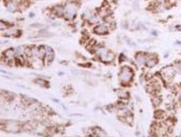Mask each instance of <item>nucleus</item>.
<instances>
[{
    "label": "nucleus",
    "mask_w": 181,
    "mask_h": 137,
    "mask_svg": "<svg viewBox=\"0 0 181 137\" xmlns=\"http://www.w3.org/2000/svg\"><path fill=\"white\" fill-rule=\"evenodd\" d=\"M136 62L138 63L139 64L142 65V64H144L146 61H147V56H146L144 54H142V53H139V54H137L136 55Z\"/></svg>",
    "instance_id": "obj_3"
},
{
    "label": "nucleus",
    "mask_w": 181,
    "mask_h": 137,
    "mask_svg": "<svg viewBox=\"0 0 181 137\" xmlns=\"http://www.w3.org/2000/svg\"><path fill=\"white\" fill-rule=\"evenodd\" d=\"M13 54H14L13 50H12V49H8V50H6V51L4 52V55H5V57H6L7 59H13Z\"/></svg>",
    "instance_id": "obj_7"
},
{
    "label": "nucleus",
    "mask_w": 181,
    "mask_h": 137,
    "mask_svg": "<svg viewBox=\"0 0 181 137\" xmlns=\"http://www.w3.org/2000/svg\"><path fill=\"white\" fill-rule=\"evenodd\" d=\"M155 117H156L157 119H162V118H164V117H165V113L164 112L163 110H158V111H156V112H155Z\"/></svg>",
    "instance_id": "obj_9"
},
{
    "label": "nucleus",
    "mask_w": 181,
    "mask_h": 137,
    "mask_svg": "<svg viewBox=\"0 0 181 137\" xmlns=\"http://www.w3.org/2000/svg\"><path fill=\"white\" fill-rule=\"evenodd\" d=\"M104 20L106 21V22H108V23H113V22H111L112 20H113V19H112V17L111 16H106L105 18H104Z\"/></svg>",
    "instance_id": "obj_12"
},
{
    "label": "nucleus",
    "mask_w": 181,
    "mask_h": 137,
    "mask_svg": "<svg viewBox=\"0 0 181 137\" xmlns=\"http://www.w3.org/2000/svg\"><path fill=\"white\" fill-rule=\"evenodd\" d=\"M76 12V8L73 4H69L67 5L64 10V16L67 19H72L74 18Z\"/></svg>",
    "instance_id": "obj_2"
},
{
    "label": "nucleus",
    "mask_w": 181,
    "mask_h": 137,
    "mask_svg": "<svg viewBox=\"0 0 181 137\" xmlns=\"http://www.w3.org/2000/svg\"><path fill=\"white\" fill-rule=\"evenodd\" d=\"M94 32L96 33H99V34H104V33H108V28L105 25L99 24V25H98L97 27H95V28H94Z\"/></svg>",
    "instance_id": "obj_4"
},
{
    "label": "nucleus",
    "mask_w": 181,
    "mask_h": 137,
    "mask_svg": "<svg viewBox=\"0 0 181 137\" xmlns=\"http://www.w3.org/2000/svg\"><path fill=\"white\" fill-rule=\"evenodd\" d=\"M23 51H24V48H23L22 47H19V48H17V49H16V53L19 55L20 54H21V53L23 52Z\"/></svg>",
    "instance_id": "obj_13"
},
{
    "label": "nucleus",
    "mask_w": 181,
    "mask_h": 137,
    "mask_svg": "<svg viewBox=\"0 0 181 137\" xmlns=\"http://www.w3.org/2000/svg\"><path fill=\"white\" fill-rule=\"evenodd\" d=\"M152 102H153V104H154V106H158V105H159V104H160L159 97H158V96L153 97V99H152Z\"/></svg>",
    "instance_id": "obj_10"
},
{
    "label": "nucleus",
    "mask_w": 181,
    "mask_h": 137,
    "mask_svg": "<svg viewBox=\"0 0 181 137\" xmlns=\"http://www.w3.org/2000/svg\"><path fill=\"white\" fill-rule=\"evenodd\" d=\"M33 13H30V17H33Z\"/></svg>",
    "instance_id": "obj_15"
},
{
    "label": "nucleus",
    "mask_w": 181,
    "mask_h": 137,
    "mask_svg": "<svg viewBox=\"0 0 181 137\" xmlns=\"http://www.w3.org/2000/svg\"><path fill=\"white\" fill-rule=\"evenodd\" d=\"M118 95L121 99H128L129 98V94L124 90H119L118 92Z\"/></svg>",
    "instance_id": "obj_6"
},
{
    "label": "nucleus",
    "mask_w": 181,
    "mask_h": 137,
    "mask_svg": "<svg viewBox=\"0 0 181 137\" xmlns=\"http://www.w3.org/2000/svg\"><path fill=\"white\" fill-rule=\"evenodd\" d=\"M157 64V59L154 58H149L145 63V65L149 68H153Z\"/></svg>",
    "instance_id": "obj_5"
},
{
    "label": "nucleus",
    "mask_w": 181,
    "mask_h": 137,
    "mask_svg": "<svg viewBox=\"0 0 181 137\" xmlns=\"http://www.w3.org/2000/svg\"><path fill=\"white\" fill-rule=\"evenodd\" d=\"M132 77H133V72L128 67L123 68L119 73V79L122 83H129L132 79Z\"/></svg>",
    "instance_id": "obj_1"
},
{
    "label": "nucleus",
    "mask_w": 181,
    "mask_h": 137,
    "mask_svg": "<svg viewBox=\"0 0 181 137\" xmlns=\"http://www.w3.org/2000/svg\"><path fill=\"white\" fill-rule=\"evenodd\" d=\"M157 1H158V2H163L164 0H157Z\"/></svg>",
    "instance_id": "obj_14"
},
{
    "label": "nucleus",
    "mask_w": 181,
    "mask_h": 137,
    "mask_svg": "<svg viewBox=\"0 0 181 137\" xmlns=\"http://www.w3.org/2000/svg\"><path fill=\"white\" fill-rule=\"evenodd\" d=\"M64 10H65V8H62V7H56L55 8L56 13L58 14V15H61V14L64 13Z\"/></svg>",
    "instance_id": "obj_11"
},
{
    "label": "nucleus",
    "mask_w": 181,
    "mask_h": 137,
    "mask_svg": "<svg viewBox=\"0 0 181 137\" xmlns=\"http://www.w3.org/2000/svg\"><path fill=\"white\" fill-rule=\"evenodd\" d=\"M6 7L8 8V11H11V12H14L16 10V7L14 6V4H13V2H8V4H6Z\"/></svg>",
    "instance_id": "obj_8"
}]
</instances>
